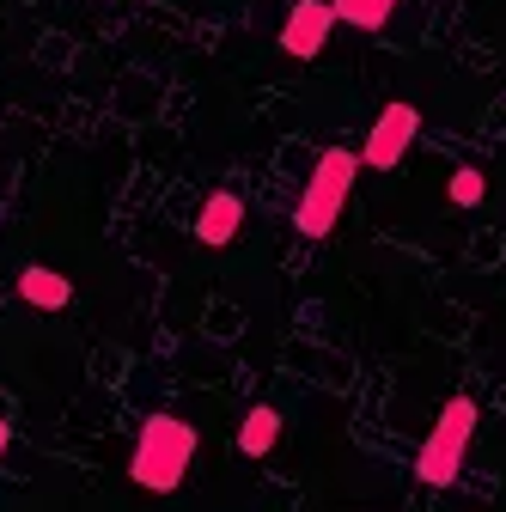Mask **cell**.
<instances>
[{
    "label": "cell",
    "instance_id": "cell-1",
    "mask_svg": "<svg viewBox=\"0 0 506 512\" xmlns=\"http://www.w3.org/2000/svg\"><path fill=\"white\" fill-rule=\"evenodd\" d=\"M189 464H196V427L183 415H147V427L135 439V458H129V476L147 494H177Z\"/></svg>",
    "mask_w": 506,
    "mask_h": 512
},
{
    "label": "cell",
    "instance_id": "cell-2",
    "mask_svg": "<svg viewBox=\"0 0 506 512\" xmlns=\"http://www.w3.org/2000/svg\"><path fill=\"white\" fill-rule=\"evenodd\" d=\"M354 177H360V153H348V147H324V153H318L311 183H305V196H299V208H293L299 238H330V232H336Z\"/></svg>",
    "mask_w": 506,
    "mask_h": 512
},
{
    "label": "cell",
    "instance_id": "cell-3",
    "mask_svg": "<svg viewBox=\"0 0 506 512\" xmlns=\"http://www.w3.org/2000/svg\"><path fill=\"white\" fill-rule=\"evenodd\" d=\"M476 421H482L476 397H452L446 409H439V421H433V433H427V445H421V458H415V482H427V488H452L458 470H464V458H470Z\"/></svg>",
    "mask_w": 506,
    "mask_h": 512
},
{
    "label": "cell",
    "instance_id": "cell-4",
    "mask_svg": "<svg viewBox=\"0 0 506 512\" xmlns=\"http://www.w3.org/2000/svg\"><path fill=\"white\" fill-rule=\"evenodd\" d=\"M415 135H421V110H415L409 98L385 104V110H378V122H372V135H366V147H360V165H366V171L403 165V153H409Z\"/></svg>",
    "mask_w": 506,
    "mask_h": 512
},
{
    "label": "cell",
    "instance_id": "cell-5",
    "mask_svg": "<svg viewBox=\"0 0 506 512\" xmlns=\"http://www.w3.org/2000/svg\"><path fill=\"white\" fill-rule=\"evenodd\" d=\"M330 31H336V7H330V0H299V7L287 13V25H281V49L293 61H318Z\"/></svg>",
    "mask_w": 506,
    "mask_h": 512
},
{
    "label": "cell",
    "instance_id": "cell-6",
    "mask_svg": "<svg viewBox=\"0 0 506 512\" xmlns=\"http://www.w3.org/2000/svg\"><path fill=\"white\" fill-rule=\"evenodd\" d=\"M238 226H244V196H232V189H214V196L202 202V214H196V244L226 250V244L238 238Z\"/></svg>",
    "mask_w": 506,
    "mask_h": 512
},
{
    "label": "cell",
    "instance_id": "cell-7",
    "mask_svg": "<svg viewBox=\"0 0 506 512\" xmlns=\"http://www.w3.org/2000/svg\"><path fill=\"white\" fill-rule=\"evenodd\" d=\"M19 299H25V305H37V311H68V299H74V281L61 275V269H43V263H31V269L19 275Z\"/></svg>",
    "mask_w": 506,
    "mask_h": 512
},
{
    "label": "cell",
    "instance_id": "cell-8",
    "mask_svg": "<svg viewBox=\"0 0 506 512\" xmlns=\"http://www.w3.org/2000/svg\"><path fill=\"white\" fill-rule=\"evenodd\" d=\"M275 445H281V415L257 403V409L244 415V427H238V452H244V458H269Z\"/></svg>",
    "mask_w": 506,
    "mask_h": 512
},
{
    "label": "cell",
    "instance_id": "cell-9",
    "mask_svg": "<svg viewBox=\"0 0 506 512\" xmlns=\"http://www.w3.org/2000/svg\"><path fill=\"white\" fill-rule=\"evenodd\" d=\"M336 19L342 25H360V31H385L391 13H397V0H330Z\"/></svg>",
    "mask_w": 506,
    "mask_h": 512
},
{
    "label": "cell",
    "instance_id": "cell-10",
    "mask_svg": "<svg viewBox=\"0 0 506 512\" xmlns=\"http://www.w3.org/2000/svg\"><path fill=\"white\" fill-rule=\"evenodd\" d=\"M446 196H452L458 208H476V202L488 196V177H482V171H452V183H446Z\"/></svg>",
    "mask_w": 506,
    "mask_h": 512
},
{
    "label": "cell",
    "instance_id": "cell-11",
    "mask_svg": "<svg viewBox=\"0 0 506 512\" xmlns=\"http://www.w3.org/2000/svg\"><path fill=\"white\" fill-rule=\"evenodd\" d=\"M7 445H13V433H7V421H0V458H7Z\"/></svg>",
    "mask_w": 506,
    "mask_h": 512
}]
</instances>
